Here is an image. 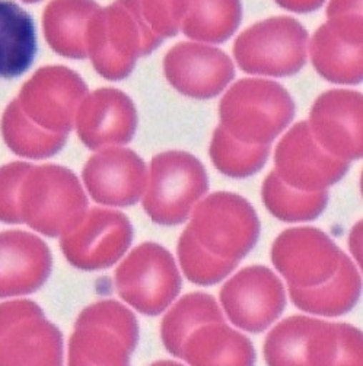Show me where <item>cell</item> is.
<instances>
[{"mask_svg": "<svg viewBox=\"0 0 363 366\" xmlns=\"http://www.w3.org/2000/svg\"><path fill=\"white\" fill-rule=\"evenodd\" d=\"M162 40L143 18L139 0H116L92 16L86 49L98 75L121 81L130 75L137 59L156 50Z\"/></svg>", "mask_w": 363, "mask_h": 366, "instance_id": "obj_1", "label": "cell"}, {"mask_svg": "<svg viewBox=\"0 0 363 366\" xmlns=\"http://www.w3.org/2000/svg\"><path fill=\"white\" fill-rule=\"evenodd\" d=\"M269 365H362V333L350 324L294 315L269 333L264 343Z\"/></svg>", "mask_w": 363, "mask_h": 366, "instance_id": "obj_2", "label": "cell"}, {"mask_svg": "<svg viewBox=\"0 0 363 366\" xmlns=\"http://www.w3.org/2000/svg\"><path fill=\"white\" fill-rule=\"evenodd\" d=\"M18 204L21 222L51 238L74 229L88 212V199L78 177L54 164L29 168Z\"/></svg>", "mask_w": 363, "mask_h": 366, "instance_id": "obj_3", "label": "cell"}, {"mask_svg": "<svg viewBox=\"0 0 363 366\" xmlns=\"http://www.w3.org/2000/svg\"><path fill=\"white\" fill-rule=\"evenodd\" d=\"M295 116V102L277 82L242 79L219 104L221 126L235 139L270 144Z\"/></svg>", "mask_w": 363, "mask_h": 366, "instance_id": "obj_4", "label": "cell"}, {"mask_svg": "<svg viewBox=\"0 0 363 366\" xmlns=\"http://www.w3.org/2000/svg\"><path fill=\"white\" fill-rule=\"evenodd\" d=\"M207 189V172L194 155L162 152L151 161L143 209L158 225L184 224Z\"/></svg>", "mask_w": 363, "mask_h": 366, "instance_id": "obj_5", "label": "cell"}, {"mask_svg": "<svg viewBox=\"0 0 363 366\" xmlns=\"http://www.w3.org/2000/svg\"><path fill=\"white\" fill-rule=\"evenodd\" d=\"M139 342L131 311L116 301L85 308L69 343V365H129Z\"/></svg>", "mask_w": 363, "mask_h": 366, "instance_id": "obj_6", "label": "cell"}, {"mask_svg": "<svg viewBox=\"0 0 363 366\" xmlns=\"http://www.w3.org/2000/svg\"><path fill=\"white\" fill-rule=\"evenodd\" d=\"M187 227L193 237L217 257L241 262L256 247L260 219L239 194L217 192L197 203Z\"/></svg>", "mask_w": 363, "mask_h": 366, "instance_id": "obj_7", "label": "cell"}, {"mask_svg": "<svg viewBox=\"0 0 363 366\" xmlns=\"http://www.w3.org/2000/svg\"><path fill=\"white\" fill-rule=\"evenodd\" d=\"M308 32L297 19L276 16L245 29L235 41L238 66L251 75L284 78L305 66Z\"/></svg>", "mask_w": 363, "mask_h": 366, "instance_id": "obj_8", "label": "cell"}, {"mask_svg": "<svg viewBox=\"0 0 363 366\" xmlns=\"http://www.w3.org/2000/svg\"><path fill=\"white\" fill-rule=\"evenodd\" d=\"M114 277L121 300L149 317L162 314L181 290L172 254L156 242L136 247L117 267Z\"/></svg>", "mask_w": 363, "mask_h": 366, "instance_id": "obj_9", "label": "cell"}, {"mask_svg": "<svg viewBox=\"0 0 363 366\" xmlns=\"http://www.w3.org/2000/svg\"><path fill=\"white\" fill-rule=\"evenodd\" d=\"M63 339L31 301L0 304V365H61Z\"/></svg>", "mask_w": 363, "mask_h": 366, "instance_id": "obj_10", "label": "cell"}, {"mask_svg": "<svg viewBox=\"0 0 363 366\" xmlns=\"http://www.w3.org/2000/svg\"><path fill=\"white\" fill-rule=\"evenodd\" d=\"M88 86L76 71L64 66L39 69L24 84L16 101L39 126L67 134L75 127L78 109Z\"/></svg>", "mask_w": 363, "mask_h": 366, "instance_id": "obj_11", "label": "cell"}, {"mask_svg": "<svg viewBox=\"0 0 363 366\" xmlns=\"http://www.w3.org/2000/svg\"><path fill=\"white\" fill-rule=\"evenodd\" d=\"M133 239V228L126 214L95 207L82 221L61 235L60 245L67 262L76 269L92 272L116 264Z\"/></svg>", "mask_w": 363, "mask_h": 366, "instance_id": "obj_12", "label": "cell"}, {"mask_svg": "<svg viewBox=\"0 0 363 366\" xmlns=\"http://www.w3.org/2000/svg\"><path fill=\"white\" fill-rule=\"evenodd\" d=\"M219 297L227 317L249 333L264 332L286 307L282 282L264 266L239 270L224 285Z\"/></svg>", "mask_w": 363, "mask_h": 366, "instance_id": "obj_13", "label": "cell"}, {"mask_svg": "<svg viewBox=\"0 0 363 366\" xmlns=\"http://www.w3.org/2000/svg\"><path fill=\"white\" fill-rule=\"evenodd\" d=\"M350 162L333 157L315 140L308 122L290 129L274 154V172L284 184L302 192H321L339 182Z\"/></svg>", "mask_w": 363, "mask_h": 366, "instance_id": "obj_14", "label": "cell"}, {"mask_svg": "<svg viewBox=\"0 0 363 366\" xmlns=\"http://www.w3.org/2000/svg\"><path fill=\"white\" fill-rule=\"evenodd\" d=\"M344 252L325 232L311 228L283 231L272 248V262L289 286L314 287L336 273Z\"/></svg>", "mask_w": 363, "mask_h": 366, "instance_id": "obj_15", "label": "cell"}, {"mask_svg": "<svg viewBox=\"0 0 363 366\" xmlns=\"http://www.w3.org/2000/svg\"><path fill=\"white\" fill-rule=\"evenodd\" d=\"M168 82L186 97L209 99L234 79L235 67L222 50L200 43H179L164 59Z\"/></svg>", "mask_w": 363, "mask_h": 366, "instance_id": "obj_16", "label": "cell"}, {"mask_svg": "<svg viewBox=\"0 0 363 366\" xmlns=\"http://www.w3.org/2000/svg\"><path fill=\"white\" fill-rule=\"evenodd\" d=\"M82 179L95 202L127 207L141 199L146 189L148 169L136 152L110 146L89 158Z\"/></svg>", "mask_w": 363, "mask_h": 366, "instance_id": "obj_17", "label": "cell"}, {"mask_svg": "<svg viewBox=\"0 0 363 366\" xmlns=\"http://www.w3.org/2000/svg\"><path fill=\"white\" fill-rule=\"evenodd\" d=\"M308 126L327 152L343 161L363 154L362 94L346 89L324 92L314 102Z\"/></svg>", "mask_w": 363, "mask_h": 366, "instance_id": "obj_18", "label": "cell"}, {"mask_svg": "<svg viewBox=\"0 0 363 366\" xmlns=\"http://www.w3.org/2000/svg\"><path fill=\"white\" fill-rule=\"evenodd\" d=\"M308 49L315 70L324 79L342 85L362 82V15L330 18L317 29Z\"/></svg>", "mask_w": 363, "mask_h": 366, "instance_id": "obj_19", "label": "cell"}, {"mask_svg": "<svg viewBox=\"0 0 363 366\" xmlns=\"http://www.w3.org/2000/svg\"><path fill=\"white\" fill-rule=\"evenodd\" d=\"M75 127L82 143L92 151L126 144L137 129L136 107L123 91L96 89L84 98Z\"/></svg>", "mask_w": 363, "mask_h": 366, "instance_id": "obj_20", "label": "cell"}, {"mask_svg": "<svg viewBox=\"0 0 363 366\" xmlns=\"http://www.w3.org/2000/svg\"><path fill=\"white\" fill-rule=\"evenodd\" d=\"M47 244L24 231L0 232V298L28 295L39 290L51 273Z\"/></svg>", "mask_w": 363, "mask_h": 366, "instance_id": "obj_21", "label": "cell"}, {"mask_svg": "<svg viewBox=\"0 0 363 366\" xmlns=\"http://www.w3.org/2000/svg\"><path fill=\"white\" fill-rule=\"evenodd\" d=\"M99 8L95 0H51L43 14L44 35L51 50L67 59L88 57V28Z\"/></svg>", "mask_w": 363, "mask_h": 366, "instance_id": "obj_22", "label": "cell"}, {"mask_svg": "<svg viewBox=\"0 0 363 366\" xmlns=\"http://www.w3.org/2000/svg\"><path fill=\"white\" fill-rule=\"evenodd\" d=\"M181 359L190 365H252L256 362L249 339L225 321L200 325L187 337Z\"/></svg>", "mask_w": 363, "mask_h": 366, "instance_id": "obj_23", "label": "cell"}, {"mask_svg": "<svg viewBox=\"0 0 363 366\" xmlns=\"http://www.w3.org/2000/svg\"><path fill=\"white\" fill-rule=\"evenodd\" d=\"M362 292L360 274L346 254L332 279L314 287L289 286L292 302L302 311L322 317H339L349 312Z\"/></svg>", "mask_w": 363, "mask_h": 366, "instance_id": "obj_24", "label": "cell"}, {"mask_svg": "<svg viewBox=\"0 0 363 366\" xmlns=\"http://www.w3.org/2000/svg\"><path fill=\"white\" fill-rule=\"evenodd\" d=\"M37 29L32 16L12 0H0V79H15L32 66Z\"/></svg>", "mask_w": 363, "mask_h": 366, "instance_id": "obj_25", "label": "cell"}, {"mask_svg": "<svg viewBox=\"0 0 363 366\" xmlns=\"http://www.w3.org/2000/svg\"><path fill=\"white\" fill-rule=\"evenodd\" d=\"M241 16L239 0H186L181 28L193 40L219 44L234 35Z\"/></svg>", "mask_w": 363, "mask_h": 366, "instance_id": "obj_26", "label": "cell"}, {"mask_svg": "<svg viewBox=\"0 0 363 366\" xmlns=\"http://www.w3.org/2000/svg\"><path fill=\"white\" fill-rule=\"evenodd\" d=\"M2 136L8 148L24 158L44 159L59 154L66 144L67 134L50 132L34 123L14 99L2 117Z\"/></svg>", "mask_w": 363, "mask_h": 366, "instance_id": "obj_27", "label": "cell"}, {"mask_svg": "<svg viewBox=\"0 0 363 366\" xmlns=\"http://www.w3.org/2000/svg\"><path fill=\"white\" fill-rule=\"evenodd\" d=\"M213 321H225L213 297L193 292L181 298L161 322V339L165 349L181 359L187 337L200 325Z\"/></svg>", "mask_w": 363, "mask_h": 366, "instance_id": "obj_28", "label": "cell"}, {"mask_svg": "<svg viewBox=\"0 0 363 366\" xmlns=\"http://www.w3.org/2000/svg\"><path fill=\"white\" fill-rule=\"evenodd\" d=\"M262 197L266 209L284 222H308L317 219L329 203V193L302 192L290 187L272 171L264 182Z\"/></svg>", "mask_w": 363, "mask_h": 366, "instance_id": "obj_29", "label": "cell"}, {"mask_svg": "<svg viewBox=\"0 0 363 366\" xmlns=\"http://www.w3.org/2000/svg\"><path fill=\"white\" fill-rule=\"evenodd\" d=\"M209 151L217 171L232 178H247L259 172L266 165L270 144L241 142L219 126L213 133Z\"/></svg>", "mask_w": 363, "mask_h": 366, "instance_id": "obj_30", "label": "cell"}, {"mask_svg": "<svg viewBox=\"0 0 363 366\" xmlns=\"http://www.w3.org/2000/svg\"><path fill=\"white\" fill-rule=\"evenodd\" d=\"M178 260L186 277L200 286H210L222 282L238 266L239 262L217 257L207 251L190 232L189 228L178 241Z\"/></svg>", "mask_w": 363, "mask_h": 366, "instance_id": "obj_31", "label": "cell"}, {"mask_svg": "<svg viewBox=\"0 0 363 366\" xmlns=\"http://www.w3.org/2000/svg\"><path fill=\"white\" fill-rule=\"evenodd\" d=\"M139 5L143 18L161 39L176 35L183 22L186 0H139Z\"/></svg>", "mask_w": 363, "mask_h": 366, "instance_id": "obj_32", "label": "cell"}, {"mask_svg": "<svg viewBox=\"0 0 363 366\" xmlns=\"http://www.w3.org/2000/svg\"><path fill=\"white\" fill-rule=\"evenodd\" d=\"M32 164L12 162L0 168V221L22 224L19 214V190L25 174Z\"/></svg>", "mask_w": 363, "mask_h": 366, "instance_id": "obj_33", "label": "cell"}, {"mask_svg": "<svg viewBox=\"0 0 363 366\" xmlns=\"http://www.w3.org/2000/svg\"><path fill=\"white\" fill-rule=\"evenodd\" d=\"M362 12V0H332V4L327 9L330 18L340 15H360Z\"/></svg>", "mask_w": 363, "mask_h": 366, "instance_id": "obj_34", "label": "cell"}, {"mask_svg": "<svg viewBox=\"0 0 363 366\" xmlns=\"http://www.w3.org/2000/svg\"><path fill=\"white\" fill-rule=\"evenodd\" d=\"M277 5L282 8L290 11V12H298V14H309L312 11H317L325 0H276Z\"/></svg>", "mask_w": 363, "mask_h": 366, "instance_id": "obj_35", "label": "cell"}, {"mask_svg": "<svg viewBox=\"0 0 363 366\" xmlns=\"http://www.w3.org/2000/svg\"><path fill=\"white\" fill-rule=\"evenodd\" d=\"M349 247L352 249L354 260L359 264H362V222H357L352 229V234L349 238Z\"/></svg>", "mask_w": 363, "mask_h": 366, "instance_id": "obj_36", "label": "cell"}, {"mask_svg": "<svg viewBox=\"0 0 363 366\" xmlns=\"http://www.w3.org/2000/svg\"><path fill=\"white\" fill-rule=\"evenodd\" d=\"M22 2H25V4H37V2H41V0H22Z\"/></svg>", "mask_w": 363, "mask_h": 366, "instance_id": "obj_37", "label": "cell"}]
</instances>
